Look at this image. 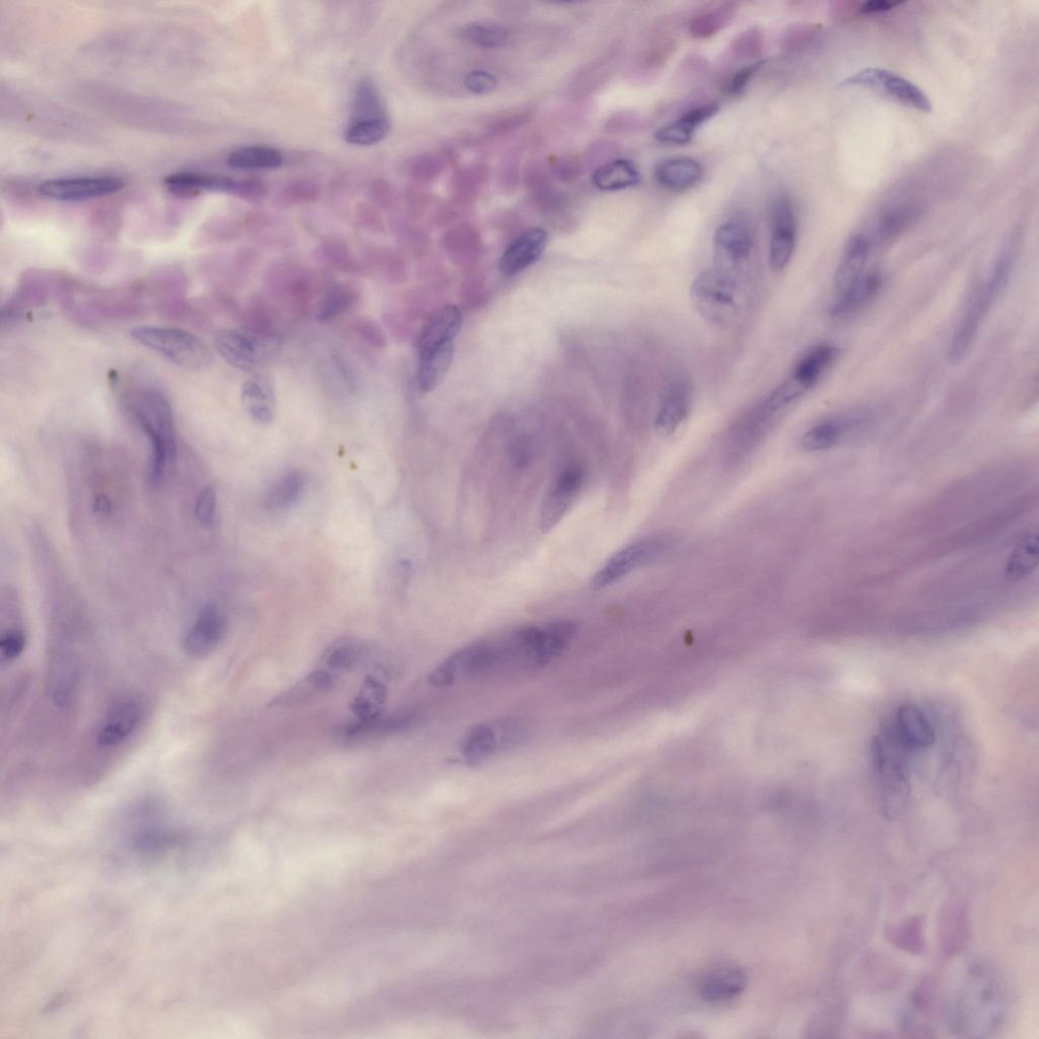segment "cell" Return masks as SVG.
Wrapping results in <instances>:
<instances>
[{"instance_id":"6da1fadb","label":"cell","mask_w":1039,"mask_h":1039,"mask_svg":"<svg viewBox=\"0 0 1039 1039\" xmlns=\"http://www.w3.org/2000/svg\"><path fill=\"white\" fill-rule=\"evenodd\" d=\"M954 1005L951 1024L966 1036H982L1000 1024L1005 1010L1004 986L994 969L984 963L968 968Z\"/></svg>"},{"instance_id":"7a4b0ae2","label":"cell","mask_w":1039,"mask_h":1039,"mask_svg":"<svg viewBox=\"0 0 1039 1039\" xmlns=\"http://www.w3.org/2000/svg\"><path fill=\"white\" fill-rule=\"evenodd\" d=\"M1013 248L1012 245L1006 248L997 259L987 282L982 286L957 327L949 350L951 364H959L971 351L984 320L997 298L1004 291L1013 269L1015 256Z\"/></svg>"},{"instance_id":"3957f363","label":"cell","mask_w":1039,"mask_h":1039,"mask_svg":"<svg viewBox=\"0 0 1039 1039\" xmlns=\"http://www.w3.org/2000/svg\"><path fill=\"white\" fill-rule=\"evenodd\" d=\"M910 752L896 739L890 726L874 743V764L882 788L883 809L890 819L902 812L909 798L907 761Z\"/></svg>"},{"instance_id":"277c9868","label":"cell","mask_w":1039,"mask_h":1039,"mask_svg":"<svg viewBox=\"0 0 1039 1039\" xmlns=\"http://www.w3.org/2000/svg\"><path fill=\"white\" fill-rule=\"evenodd\" d=\"M130 334L137 343L186 370L203 369L212 361L205 343L183 329L147 325L133 328Z\"/></svg>"},{"instance_id":"5b68a950","label":"cell","mask_w":1039,"mask_h":1039,"mask_svg":"<svg viewBox=\"0 0 1039 1039\" xmlns=\"http://www.w3.org/2000/svg\"><path fill=\"white\" fill-rule=\"evenodd\" d=\"M690 295L703 318L716 325L731 321L739 307V287L735 276L717 267L697 276Z\"/></svg>"},{"instance_id":"8992f818","label":"cell","mask_w":1039,"mask_h":1039,"mask_svg":"<svg viewBox=\"0 0 1039 1039\" xmlns=\"http://www.w3.org/2000/svg\"><path fill=\"white\" fill-rule=\"evenodd\" d=\"M214 342L228 364L245 372L263 366L277 345L273 335L253 329H221L216 332Z\"/></svg>"},{"instance_id":"52a82bcc","label":"cell","mask_w":1039,"mask_h":1039,"mask_svg":"<svg viewBox=\"0 0 1039 1039\" xmlns=\"http://www.w3.org/2000/svg\"><path fill=\"white\" fill-rule=\"evenodd\" d=\"M496 643L480 642L452 654L431 673L430 684L440 687L450 686L499 670L500 657Z\"/></svg>"},{"instance_id":"ba28073f","label":"cell","mask_w":1039,"mask_h":1039,"mask_svg":"<svg viewBox=\"0 0 1039 1039\" xmlns=\"http://www.w3.org/2000/svg\"><path fill=\"white\" fill-rule=\"evenodd\" d=\"M842 85L845 87L869 89L899 104L924 113L932 111V103L922 89L903 76L889 71V69L881 67L864 68L846 79Z\"/></svg>"},{"instance_id":"9c48e42d","label":"cell","mask_w":1039,"mask_h":1039,"mask_svg":"<svg viewBox=\"0 0 1039 1039\" xmlns=\"http://www.w3.org/2000/svg\"><path fill=\"white\" fill-rule=\"evenodd\" d=\"M667 543L660 537H649L622 548L606 563L592 580V588L604 589L637 569L657 559Z\"/></svg>"},{"instance_id":"30bf717a","label":"cell","mask_w":1039,"mask_h":1039,"mask_svg":"<svg viewBox=\"0 0 1039 1039\" xmlns=\"http://www.w3.org/2000/svg\"><path fill=\"white\" fill-rule=\"evenodd\" d=\"M124 185L121 178L114 176L66 177L43 182L38 192L51 200L76 202L111 195Z\"/></svg>"},{"instance_id":"8fae6325","label":"cell","mask_w":1039,"mask_h":1039,"mask_svg":"<svg viewBox=\"0 0 1039 1039\" xmlns=\"http://www.w3.org/2000/svg\"><path fill=\"white\" fill-rule=\"evenodd\" d=\"M226 618L216 604H207L183 637L185 653L195 659L211 655L222 642Z\"/></svg>"},{"instance_id":"7c38bea8","label":"cell","mask_w":1039,"mask_h":1039,"mask_svg":"<svg viewBox=\"0 0 1039 1039\" xmlns=\"http://www.w3.org/2000/svg\"><path fill=\"white\" fill-rule=\"evenodd\" d=\"M770 264L776 271L791 261L797 242V218L789 198H777L772 207Z\"/></svg>"},{"instance_id":"4fadbf2b","label":"cell","mask_w":1039,"mask_h":1039,"mask_svg":"<svg viewBox=\"0 0 1039 1039\" xmlns=\"http://www.w3.org/2000/svg\"><path fill=\"white\" fill-rule=\"evenodd\" d=\"M145 717V706L136 698H125L114 704L101 723L97 742L103 748H113L125 742Z\"/></svg>"},{"instance_id":"5bb4252c","label":"cell","mask_w":1039,"mask_h":1039,"mask_svg":"<svg viewBox=\"0 0 1039 1039\" xmlns=\"http://www.w3.org/2000/svg\"><path fill=\"white\" fill-rule=\"evenodd\" d=\"M583 481V471L579 467L572 466L563 471L541 507L539 521L543 532H549L562 521L580 492Z\"/></svg>"},{"instance_id":"9a60e30c","label":"cell","mask_w":1039,"mask_h":1039,"mask_svg":"<svg viewBox=\"0 0 1039 1039\" xmlns=\"http://www.w3.org/2000/svg\"><path fill=\"white\" fill-rule=\"evenodd\" d=\"M939 944L946 956L958 954L969 936V915L964 900L957 895L948 897L939 919Z\"/></svg>"},{"instance_id":"2e32d148","label":"cell","mask_w":1039,"mask_h":1039,"mask_svg":"<svg viewBox=\"0 0 1039 1039\" xmlns=\"http://www.w3.org/2000/svg\"><path fill=\"white\" fill-rule=\"evenodd\" d=\"M714 243L717 268L730 273L749 259L753 247L749 230L736 222L721 225L715 233Z\"/></svg>"},{"instance_id":"e0dca14e","label":"cell","mask_w":1039,"mask_h":1039,"mask_svg":"<svg viewBox=\"0 0 1039 1039\" xmlns=\"http://www.w3.org/2000/svg\"><path fill=\"white\" fill-rule=\"evenodd\" d=\"M890 727L896 739L911 752L929 748L936 740L933 726L915 705L900 707Z\"/></svg>"},{"instance_id":"ac0fdd59","label":"cell","mask_w":1039,"mask_h":1039,"mask_svg":"<svg viewBox=\"0 0 1039 1039\" xmlns=\"http://www.w3.org/2000/svg\"><path fill=\"white\" fill-rule=\"evenodd\" d=\"M548 243L545 230L535 228L519 236L504 252L500 260V271L513 276L537 262Z\"/></svg>"},{"instance_id":"d6986e66","label":"cell","mask_w":1039,"mask_h":1039,"mask_svg":"<svg viewBox=\"0 0 1039 1039\" xmlns=\"http://www.w3.org/2000/svg\"><path fill=\"white\" fill-rule=\"evenodd\" d=\"M922 213L923 206L917 202H904L890 207L878 219L871 245H891L918 221Z\"/></svg>"},{"instance_id":"ffe728a7","label":"cell","mask_w":1039,"mask_h":1039,"mask_svg":"<svg viewBox=\"0 0 1039 1039\" xmlns=\"http://www.w3.org/2000/svg\"><path fill=\"white\" fill-rule=\"evenodd\" d=\"M242 403L250 418L260 425H269L276 414V393L273 382L264 375L247 380L242 387Z\"/></svg>"},{"instance_id":"44dd1931","label":"cell","mask_w":1039,"mask_h":1039,"mask_svg":"<svg viewBox=\"0 0 1039 1039\" xmlns=\"http://www.w3.org/2000/svg\"><path fill=\"white\" fill-rule=\"evenodd\" d=\"M839 355L840 351L834 345L815 346L797 363L789 381L804 394L819 382Z\"/></svg>"},{"instance_id":"7402d4cb","label":"cell","mask_w":1039,"mask_h":1039,"mask_svg":"<svg viewBox=\"0 0 1039 1039\" xmlns=\"http://www.w3.org/2000/svg\"><path fill=\"white\" fill-rule=\"evenodd\" d=\"M692 403V391L689 383L680 378L668 388L661 403L656 429L661 434L674 432L687 418Z\"/></svg>"},{"instance_id":"603a6c76","label":"cell","mask_w":1039,"mask_h":1039,"mask_svg":"<svg viewBox=\"0 0 1039 1039\" xmlns=\"http://www.w3.org/2000/svg\"><path fill=\"white\" fill-rule=\"evenodd\" d=\"M461 324V312L457 307L445 306L438 309L428 319L419 335V352L454 342L460 331Z\"/></svg>"},{"instance_id":"cb8c5ba5","label":"cell","mask_w":1039,"mask_h":1039,"mask_svg":"<svg viewBox=\"0 0 1039 1039\" xmlns=\"http://www.w3.org/2000/svg\"><path fill=\"white\" fill-rule=\"evenodd\" d=\"M882 283L880 272H866L859 281L840 293L837 301L831 306L830 316L834 319H845L859 312L876 298Z\"/></svg>"},{"instance_id":"d4e9b609","label":"cell","mask_w":1039,"mask_h":1039,"mask_svg":"<svg viewBox=\"0 0 1039 1039\" xmlns=\"http://www.w3.org/2000/svg\"><path fill=\"white\" fill-rule=\"evenodd\" d=\"M872 249L870 239L864 234L854 235L848 242L836 272V289L844 292L861 279Z\"/></svg>"},{"instance_id":"484cf974","label":"cell","mask_w":1039,"mask_h":1039,"mask_svg":"<svg viewBox=\"0 0 1039 1039\" xmlns=\"http://www.w3.org/2000/svg\"><path fill=\"white\" fill-rule=\"evenodd\" d=\"M541 628L535 660L536 669L545 667L564 653L578 632L577 623L569 619L551 621Z\"/></svg>"},{"instance_id":"4316f807","label":"cell","mask_w":1039,"mask_h":1039,"mask_svg":"<svg viewBox=\"0 0 1039 1039\" xmlns=\"http://www.w3.org/2000/svg\"><path fill=\"white\" fill-rule=\"evenodd\" d=\"M704 170L699 162L690 158H674L662 162L655 171L658 183L664 188L681 192L697 186Z\"/></svg>"},{"instance_id":"83f0119b","label":"cell","mask_w":1039,"mask_h":1039,"mask_svg":"<svg viewBox=\"0 0 1039 1039\" xmlns=\"http://www.w3.org/2000/svg\"><path fill=\"white\" fill-rule=\"evenodd\" d=\"M236 179L198 172H181L168 176L165 185L174 194L190 196L202 191H218L232 194Z\"/></svg>"},{"instance_id":"f1b7e54d","label":"cell","mask_w":1039,"mask_h":1039,"mask_svg":"<svg viewBox=\"0 0 1039 1039\" xmlns=\"http://www.w3.org/2000/svg\"><path fill=\"white\" fill-rule=\"evenodd\" d=\"M502 751L496 724H480L471 729L461 743L460 753L469 766L483 763Z\"/></svg>"},{"instance_id":"f546056e","label":"cell","mask_w":1039,"mask_h":1039,"mask_svg":"<svg viewBox=\"0 0 1039 1039\" xmlns=\"http://www.w3.org/2000/svg\"><path fill=\"white\" fill-rule=\"evenodd\" d=\"M455 342L419 352V386L423 393L434 391L447 375L454 357Z\"/></svg>"},{"instance_id":"4dcf8cb0","label":"cell","mask_w":1039,"mask_h":1039,"mask_svg":"<svg viewBox=\"0 0 1039 1039\" xmlns=\"http://www.w3.org/2000/svg\"><path fill=\"white\" fill-rule=\"evenodd\" d=\"M335 684V677L325 670H317L310 673L300 682L273 699L269 707L290 708L302 705L324 694Z\"/></svg>"},{"instance_id":"1f68e13d","label":"cell","mask_w":1039,"mask_h":1039,"mask_svg":"<svg viewBox=\"0 0 1039 1039\" xmlns=\"http://www.w3.org/2000/svg\"><path fill=\"white\" fill-rule=\"evenodd\" d=\"M718 104H707L686 112L679 120L662 127L656 133L657 141L666 145H685L691 141L696 129L714 117Z\"/></svg>"},{"instance_id":"d6a6232c","label":"cell","mask_w":1039,"mask_h":1039,"mask_svg":"<svg viewBox=\"0 0 1039 1039\" xmlns=\"http://www.w3.org/2000/svg\"><path fill=\"white\" fill-rule=\"evenodd\" d=\"M420 720L418 714L404 713L389 718H374L361 720L360 722L346 727L341 736L348 741H360L373 736L398 733L413 727Z\"/></svg>"},{"instance_id":"836d02e7","label":"cell","mask_w":1039,"mask_h":1039,"mask_svg":"<svg viewBox=\"0 0 1039 1039\" xmlns=\"http://www.w3.org/2000/svg\"><path fill=\"white\" fill-rule=\"evenodd\" d=\"M747 984L746 976L737 968H722L709 974L700 985L702 997L711 1002H724L740 994Z\"/></svg>"},{"instance_id":"e575fe53","label":"cell","mask_w":1039,"mask_h":1039,"mask_svg":"<svg viewBox=\"0 0 1039 1039\" xmlns=\"http://www.w3.org/2000/svg\"><path fill=\"white\" fill-rule=\"evenodd\" d=\"M641 181L637 166L628 160H615L600 166L592 176L594 186L601 191H616L636 186Z\"/></svg>"},{"instance_id":"d590c367","label":"cell","mask_w":1039,"mask_h":1039,"mask_svg":"<svg viewBox=\"0 0 1039 1039\" xmlns=\"http://www.w3.org/2000/svg\"><path fill=\"white\" fill-rule=\"evenodd\" d=\"M1038 551L1037 533L1030 532L1024 535L1006 563L1005 578L1011 583H1016L1029 577L1037 568Z\"/></svg>"},{"instance_id":"8d00e7d4","label":"cell","mask_w":1039,"mask_h":1039,"mask_svg":"<svg viewBox=\"0 0 1039 1039\" xmlns=\"http://www.w3.org/2000/svg\"><path fill=\"white\" fill-rule=\"evenodd\" d=\"M305 474L293 470L277 480L265 497V506L269 510L279 511L290 508L300 501L306 489Z\"/></svg>"},{"instance_id":"74e56055","label":"cell","mask_w":1039,"mask_h":1039,"mask_svg":"<svg viewBox=\"0 0 1039 1039\" xmlns=\"http://www.w3.org/2000/svg\"><path fill=\"white\" fill-rule=\"evenodd\" d=\"M925 923L922 917H912L893 923L885 929L887 941L900 950L919 955L925 951Z\"/></svg>"},{"instance_id":"f35d334b","label":"cell","mask_w":1039,"mask_h":1039,"mask_svg":"<svg viewBox=\"0 0 1039 1039\" xmlns=\"http://www.w3.org/2000/svg\"><path fill=\"white\" fill-rule=\"evenodd\" d=\"M737 5L723 3L705 9L689 23V34L695 39H708L727 27L734 19Z\"/></svg>"},{"instance_id":"ab89813d","label":"cell","mask_w":1039,"mask_h":1039,"mask_svg":"<svg viewBox=\"0 0 1039 1039\" xmlns=\"http://www.w3.org/2000/svg\"><path fill=\"white\" fill-rule=\"evenodd\" d=\"M228 164L239 170H275L283 166L284 157L274 148L249 146L233 151L228 157Z\"/></svg>"},{"instance_id":"60d3db41","label":"cell","mask_w":1039,"mask_h":1039,"mask_svg":"<svg viewBox=\"0 0 1039 1039\" xmlns=\"http://www.w3.org/2000/svg\"><path fill=\"white\" fill-rule=\"evenodd\" d=\"M352 109V120H389L380 92L370 79L358 83Z\"/></svg>"},{"instance_id":"b9f144b4","label":"cell","mask_w":1039,"mask_h":1039,"mask_svg":"<svg viewBox=\"0 0 1039 1039\" xmlns=\"http://www.w3.org/2000/svg\"><path fill=\"white\" fill-rule=\"evenodd\" d=\"M366 654V646L356 638L336 640L325 651L322 660L333 671L355 669Z\"/></svg>"},{"instance_id":"7bdbcfd3","label":"cell","mask_w":1039,"mask_h":1039,"mask_svg":"<svg viewBox=\"0 0 1039 1039\" xmlns=\"http://www.w3.org/2000/svg\"><path fill=\"white\" fill-rule=\"evenodd\" d=\"M386 687L375 677H368L360 694L352 704L353 712L360 720H371L380 716L381 707L386 702Z\"/></svg>"},{"instance_id":"ee69618b","label":"cell","mask_w":1039,"mask_h":1039,"mask_svg":"<svg viewBox=\"0 0 1039 1039\" xmlns=\"http://www.w3.org/2000/svg\"><path fill=\"white\" fill-rule=\"evenodd\" d=\"M389 131V120H351L344 137L350 145L369 147L384 141Z\"/></svg>"},{"instance_id":"f6af8a7d","label":"cell","mask_w":1039,"mask_h":1039,"mask_svg":"<svg viewBox=\"0 0 1039 1039\" xmlns=\"http://www.w3.org/2000/svg\"><path fill=\"white\" fill-rule=\"evenodd\" d=\"M847 428L848 422L841 420L821 423L804 434L802 446L809 452L828 450L842 440Z\"/></svg>"},{"instance_id":"bcb514c9","label":"cell","mask_w":1039,"mask_h":1039,"mask_svg":"<svg viewBox=\"0 0 1039 1039\" xmlns=\"http://www.w3.org/2000/svg\"><path fill=\"white\" fill-rule=\"evenodd\" d=\"M358 298V293L353 287L343 284L331 287L319 304L318 319L328 321L342 315L357 303Z\"/></svg>"},{"instance_id":"7dc6e473","label":"cell","mask_w":1039,"mask_h":1039,"mask_svg":"<svg viewBox=\"0 0 1039 1039\" xmlns=\"http://www.w3.org/2000/svg\"><path fill=\"white\" fill-rule=\"evenodd\" d=\"M464 37L481 47L498 48L507 43L509 33L500 25L473 24L465 29Z\"/></svg>"},{"instance_id":"c3c4849f","label":"cell","mask_w":1039,"mask_h":1039,"mask_svg":"<svg viewBox=\"0 0 1039 1039\" xmlns=\"http://www.w3.org/2000/svg\"><path fill=\"white\" fill-rule=\"evenodd\" d=\"M765 38L757 29L742 32L732 44L734 55L740 58H755L763 52Z\"/></svg>"},{"instance_id":"681fc988","label":"cell","mask_w":1039,"mask_h":1039,"mask_svg":"<svg viewBox=\"0 0 1039 1039\" xmlns=\"http://www.w3.org/2000/svg\"><path fill=\"white\" fill-rule=\"evenodd\" d=\"M320 195L319 185L311 179H298L284 190L283 199L289 204L311 203Z\"/></svg>"},{"instance_id":"f907efd6","label":"cell","mask_w":1039,"mask_h":1039,"mask_svg":"<svg viewBox=\"0 0 1039 1039\" xmlns=\"http://www.w3.org/2000/svg\"><path fill=\"white\" fill-rule=\"evenodd\" d=\"M676 48V40L666 33L659 34L650 41L645 55V62L652 67L666 62Z\"/></svg>"},{"instance_id":"816d5d0a","label":"cell","mask_w":1039,"mask_h":1039,"mask_svg":"<svg viewBox=\"0 0 1039 1039\" xmlns=\"http://www.w3.org/2000/svg\"><path fill=\"white\" fill-rule=\"evenodd\" d=\"M217 502V492L213 487H207L200 493L195 505V516L202 526L210 527L214 524Z\"/></svg>"},{"instance_id":"f5cc1de1","label":"cell","mask_w":1039,"mask_h":1039,"mask_svg":"<svg viewBox=\"0 0 1039 1039\" xmlns=\"http://www.w3.org/2000/svg\"><path fill=\"white\" fill-rule=\"evenodd\" d=\"M27 638L21 630H11L0 639V654L5 661H14L25 651Z\"/></svg>"},{"instance_id":"db71d44e","label":"cell","mask_w":1039,"mask_h":1039,"mask_svg":"<svg viewBox=\"0 0 1039 1039\" xmlns=\"http://www.w3.org/2000/svg\"><path fill=\"white\" fill-rule=\"evenodd\" d=\"M232 195L247 201L258 202L266 197L267 187L257 179H236Z\"/></svg>"},{"instance_id":"11a10c76","label":"cell","mask_w":1039,"mask_h":1039,"mask_svg":"<svg viewBox=\"0 0 1039 1039\" xmlns=\"http://www.w3.org/2000/svg\"><path fill=\"white\" fill-rule=\"evenodd\" d=\"M764 63L765 61H758L739 69L726 85V93L729 96H739L742 94L754 75L757 73L758 69L763 66Z\"/></svg>"},{"instance_id":"9f6ffc18","label":"cell","mask_w":1039,"mask_h":1039,"mask_svg":"<svg viewBox=\"0 0 1039 1039\" xmlns=\"http://www.w3.org/2000/svg\"><path fill=\"white\" fill-rule=\"evenodd\" d=\"M464 84L471 93L486 95L496 89L497 79L490 73L476 71L467 75Z\"/></svg>"},{"instance_id":"6f0895ef","label":"cell","mask_w":1039,"mask_h":1039,"mask_svg":"<svg viewBox=\"0 0 1039 1039\" xmlns=\"http://www.w3.org/2000/svg\"><path fill=\"white\" fill-rule=\"evenodd\" d=\"M815 29L796 27L784 34L782 46L785 51L795 52L804 48L812 39Z\"/></svg>"},{"instance_id":"680465c9","label":"cell","mask_w":1039,"mask_h":1039,"mask_svg":"<svg viewBox=\"0 0 1039 1039\" xmlns=\"http://www.w3.org/2000/svg\"><path fill=\"white\" fill-rule=\"evenodd\" d=\"M357 329L361 336L373 346H377V348L384 346L386 342L385 335L381 328L373 321L362 319L359 321Z\"/></svg>"},{"instance_id":"91938a15","label":"cell","mask_w":1039,"mask_h":1039,"mask_svg":"<svg viewBox=\"0 0 1039 1039\" xmlns=\"http://www.w3.org/2000/svg\"><path fill=\"white\" fill-rule=\"evenodd\" d=\"M370 193L373 201L383 207L389 206L393 197V190L390 183L383 179L376 180L372 183Z\"/></svg>"},{"instance_id":"94428289","label":"cell","mask_w":1039,"mask_h":1039,"mask_svg":"<svg viewBox=\"0 0 1039 1039\" xmlns=\"http://www.w3.org/2000/svg\"><path fill=\"white\" fill-rule=\"evenodd\" d=\"M902 5L903 2H890V0H872V2H867L862 5V7L860 8V13L864 15H878L890 12L898 6Z\"/></svg>"},{"instance_id":"6125c7cd","label":"cell","mask_w":1039,"mask_h":1039,"mask_svg":"<svg viewBox=\"0 0 1039 1039\" xmlns=\"http://www.w3.org/2000/svg\"><path fill=\"white\" fill-rule=\"evenodd\" d=\"M357 215H358L359 221L363 225H366V226H370L371 225V226H378V227H379V225H381V219L379 218V215L374 210V207L369 205V204L361 203L358 206Z\"/></svg>"},{"instance_id":"be15d7a7","label":"cell","mask_w":1039,"mask_h":1039,"mask_svg":"<svg viewBox=\"0 0 1039 1039\" xmlns=\"http://www.w3.org/2000/svg\"><path fill=\"white\" fill-rule=\"evenodd\" d=\"M94 511L100 515L106 516L112 511L111 500L104 495H100L94 502Z\"/></svg>"}]
</instances>
